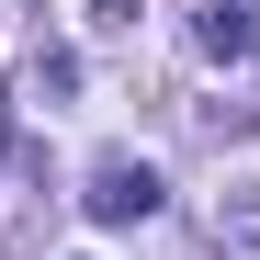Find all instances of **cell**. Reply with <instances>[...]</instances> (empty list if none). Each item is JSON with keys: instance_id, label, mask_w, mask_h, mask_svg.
I'll use <instances>...</instances> for the list:
<instances>
[{"instance_id": "obj_1", "label": "cell", "mask_w": 260, "mask_h": 260, "mask_svg": "<svg viewBox=\"0 0 260 260\" xmlns=\"http://www.w3.org/2000/svg\"><path fill=\"white\" fill-rule=\"evenodd\" d=\"M79 204H91V226H147V215H158V170L147 158H102Z\"/></svg>"}, {"instance_id": "obj_2", "label": "cell", "mask_w": 260, "mask_h": 260, "mask_svg": "<svg viewBox=\"0 0 260 260\" xmlns=\"http://www.w3.org/2000/svg\"><path fill=\"white\" fill-rule=\"evenodd\" d=\"M204 238L226 249V260H260V192L238 181V192H215V215H204Z\"/></svg>"}, {"instance_id": "obj_3", "label": "cell", "mask_w": 260, "mask_h": 260, "mask_svg": "<svg viewBox=\"0 0 260 260\" xmlns=\"http://www.w3.org/2000/svg\"><path fill=\"white\" fill-rule=\"evenodd\" d=\"M249 46H260V23L238 12V0H215V12H204V57H226V68H238Z\"/></svg>"}, {"instance_id": "obj_4", "label": "cell", "mask_w": 260, "mask_h": 260, "mask_svg": "<svg viewBox=\"0 0 260 260\" xmlns=\"http://www.w3.org/2000/svg\"><path fill=\"white\" fill-rule=\"evenodd\" d=\"M34 91H79V57L68 46H34Z\"/></svg>"}, {"instance_id": "obj_5", "label": "cell", "mask_w": 260, "mask_h": 260, "mask_svg": "<svg viewBox=\"0 0 260 260\" xmlns=\"http://www.w3.org/2000/svg\"><path fill=\"white\" fill-rule=\"evenodd\" d=\"M136 12L147 0H91V34H136Z\"/></svg>"}]
</instances>
